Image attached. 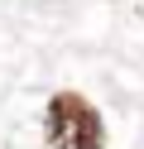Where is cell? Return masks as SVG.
Returning <instances> with one entry per match:
<instances>
[{"label": "cell", "mask_w": 144, "mask_h": 149, "mask_svg": "<svg viewBox=\"0 0 144 149\" xmlns=\"http://www.w3.org/2000/svg\"><path fill=\"white\" fill-rule=\"evenodd\" d=\"M48 144L53 149H101V120L82 96L63 91L48 101Z\"/></svg>", "instance_id": "obj_1"}]
</instances>
